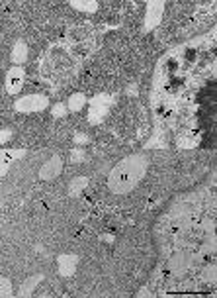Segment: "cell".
Here are the masks:
<instances>
[{
	"mask_svg": "<svg viewBox=\"0 0 217 298\" xmlns=\"http://www.w3.org/2000/svg\"><path fill=\"white\" fill-rule=\"evenodd\" d=\"M8 140H10V132L4 130V132H2V141H8Z\"/></svg>",
	"mask_w": 217,
	"mask_h": 298,
	"instance_id": "obj_15",
	"label": "cell"
},
{
	"mask_svg": "<svg viewBox=\"0 0 217 298\" xmlns=\"http://www.w3.org/2000/svg\"><path fill=\"white\" fill-rule=\"evenodd\" d=\"M41 281H43V275H41V273L30 277V279H26V281L22 282V286H20V296H30V294L36 290L37 282H41Z\"/></svg>",
	"mask_w": 217,
	"mask_h": 298,
	"instance_id": "obj_9",
	"label": "cell"
},
{
	"mask_svg": "<svg viewBox=\"0 0 217 298\" xmlns=\"http://www.w3.org/2000/svg\"><path fill=\"white\" fill-rule=\"evenodd\" d=\"M86 102V96L82 94V92H76V94H72L71 98H69V110L72 112H78L82 106Z\"/></svg>",
	"mask_w": 217,
	"mask_h": 298,
	"instance_id": "obj_11",
	"label": "cell"
},
{
	"mask_svg": "<svg viewBox=\"0 0 217 298\" xmlns=\"http://www.w3.org/2000/svg\"><path fill=\"white\" fill-rule=\"evenodd\" d=\"M61 171H63V159L59 157V155H53V157L41 167L39 178H41V181H51V178L61 175Z\"/></svg>",
	"mask_w": 217,
	"mask_h": 298,
	"instance_id": "obj_6",
	"label": "cell"
},
{
	"mask_svg": "<svg viewBox=\"0 0 217 298\" xmlns=\"http://www.w3.org/2000/svg\"><path fill=\"white\" fill-rule=\"evenodd\" d=\"M0 294L6 298L12 294V284H10V281L4 277V279H0Z\"/></svg>",
	"mask_w": 217,
	"mask_h": 298,
	"instance_id": "obj_13",
	"label": "cell"
},
{
	"mask_svg": "<svg viewBox=\"0 0 217 298\" xmlns=\"http://www.w3.org/2000/svg\"><path fill=\"white\" fill-rule=\"evenodd\" d=\"M65 112H67V108H65L63 104H57L53 108V116H55V118H61V116H65Z\"/></svg>",
	"mask_w": 217,
	"mask_h": 298,
	"instance_id": "obj_14",
	"label": "cell"
},
{
	"mask_svg": "<svg viewBox=\"0 0 217 298\" xmlns=\"http://www.w3.org/2000/svg\"><path fill=\"white\" fill-rule=\"evenodd\" d=\"M10 59H12V63H14V65H20V63H24V61L28 59V45H26V41H22V39H20V41L14 43Z\"/></svg>",
	"mask_w": 217,
	"mask_h": 298,
	"instance_id": "obj_8",
	"label": "cell"
},
{
	"mask_svg": "<svg viewBox=\"0 0 217 298\" xmlns=\"http://www.w3.org/2000/svg\"><path fill=\"white\" fill-rule=\"evenodd\" d=\"M78 267V255H61L59 257V275L61 277H72Z\"/></svg>",
	"mask_w": 217,
	"mask_h": 298,
	"instance_id": "obj_7",
	"label": "cell"
},
{
	"mask_svg": "<svg viewBox=\"0 0 217 298\" xmlns=\"http://www.w3.org/2000/svg\"><path fill=\"white\" fill-rule=\"evenodd\" d=\"M76 141H80V143H84V141H86V138H84V136H76Z\"/></svg>",
	"mask_w": 217,
	"mask_h": 298,
	"instance_id": "obj_16",
	"label": "cell"
},
{
	"mask_svg": "<svg viewBox=\"0 0 217 298\" xmlns=\"http://www.w3.org/2000/svg\"><path fill=\"white\" fill-rule=\"evenodd\" d=\"M149 159L143 153H133L122 159L110 173L108 187L114 194H127L131 193L147 173Z\"/></svg>",
	"mask_w": 217,
	"mask_h": 298,
	"instance_id": "obj_1",
	"label": "cell"
},
{
	"mask_svg": "<svg viewBox=\"0 0 217 298\" xmlns=\"http://www.w3.org/2000/svg\"><path fill=\"white\" fill-rule=\"evenodd\" d=\"M86 185H88V178H86V176H78V178H74V181L71 183V187H69V194H71V196H76V193H80Z\"/></svg>",
	"mask_w": 217,
	"mask_h": 298,
	"instance_id": "obj_12",
	"label": "cell"
},
{
	"mask_svg": "<svg viewBox=\"0 0 217 298\" xmlns=\"http://www.w3.org/2000/svg\"><path fill=\"white\" fill-rule=\"evenodd\" d=\"M164 14V2L163 0H151L147 4V14H145V32H151L155 30Z\"/></svg>",
	"mask_w": 217,
	"mask_h": 298,
	"instance_id": "obj_3",
	"label": "cell"
},
{
	"mask_svg": "<svg viewBox=\"0 0 217 298\" xmlns=\"http://www.w3.org/2000/svg\"><path fill=\"white\" fill-rule=\"evenodd\" d=\"M110 104H112L110 94H98V96L90 102V114H88L90 124L102 122V120L106 118V114H108Z\"/></svg>",
	"mask_w": 217,
	"mask_h": 298,
	"instance_id": "obj_4",
	"label": "cell"
},
{
	"mask_svg": "<svg viewBox=\"0 0 217 298\" xmlns=\"http://www.w3.org/2000/svg\"><path fill=\"white\" fill-rule=\"evenodd\" d=\"M71 6L78 12H96L98 10V2H94V0H72Z\"/></svg>",
	"mask_w": 217,
	"mask_h": 298,
	"instance_id": "obj_10",
	"label": "cell"
},
{
	"mask_svg": "<svg viewBox=\"0 0 217 298\" xmlns=\"http://www.w3.org/2000/svg\"><path fill=\"white\" fill-rule=\"evenodd\" d=\"M47 96L43 94H28V96H22L14 102V110L22 112V114H32V112H41L47 108Z\"/></svg>",
	"mask_w": 217,
	"mask_h": 298,
	"instance_id": "obj_2",
	"label": "cell"
},
{
	"mask_svg": "<svg viewBox=\"0 0 217 298\" xmlns=\"http://www.w3.org/2000/svg\"><path fill=\"white\" fill-rule=\"evenodd\" d=\"M24 79H26V73L22 67H12L6 75V90L8 94H18L24 85Z\"/></svg>",
	"mask_w": 217,
	"mask_h": 298,
	"instance_id": "obj_5",
	"label": "cell"
}]
</instances>
